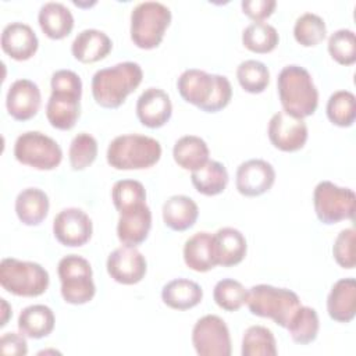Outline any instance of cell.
I'll return each instance as SVG.
<instances>
[{
  "instance_id": "1",
  "label": "cell",
  "mask_w": 356,
  "mask_h": 356,
  "mask_svg": "<svg viewBox=\"0 0 356 356\" xmlns=\"http://www.w3.org/2000/svg\"><path fill=\"white\" fill-rule=\"evenodd\" d=\"M177 88L185 102L206 113L222 110L232 97V86L227 76L196 68L185 70L177 81Z\"/></svg>"
},
{
  "instance_id": "2",
  "label": "cell",
  "mask_w": 356,
  "mask_h": 356,
  "mask_svg": "<svg viewBox=\"0 0 356 356\" xmlns=\"http://www.w3.org/2000/svg\"><path fill=\"white\" fill-rule=\"evenodd\" d=\"M51 95L46 104V117L51 127L68 131L81 114L82 81L71 70H58L51 75Z\"/></svg>"
},
{
  "instance_id": "3",
  "label": "cell",
  "mask_w": 356,
  "mask_h": 356,
  "mask_svg": "<svg viewBox=\"0 0 356 356\" xmlns=\"http://www.w3.org/2000/svg\"><path fill=\"white\" fill-rule=\"evenodd\" d=\"M142 78V67L134 61L99 70L92 78L93 99L104 108H117L140 85Z\"/></svg>"
},
{
  "instance_id": "4",
  "label": "cell",
  "mask_w": 356,
  "mask_h": 356,
  "mask_svg": "<svg viewBox=\"0 0 356 356\" xmlns=\"http://www.w3.org/2000/svg\"><path fill=\"white\" fill-rule=\"evenodd\" d=\"M277 88L284 111L299 118L314 114L318 90L306 68L296 64L284 67L278 74Z\"/></svg>"
},
{
  "instance_id": "5",
  "label": "cell",
  "mask_w": 356,
  "mask_h": 356,
  "mask_svg": "<svg viewBox=\"0 0 356 356\" xmlns=\"http://www.w3.org/2000/svg\"><path fill=\"white\" fill-rule=\"evenodd\" d=\"M161 157V145L152 136L128 134L114 138L107 147V163L115 170H143Z\"/></svg>"
},
{
  "instance_id": "6",
  "label": "cell",
  "mask_w": 356,
  "mask_h": 356,
  "mask_svg": "<svg viewBox=\"0 0 356 356\" xmlns=\"http://www.w3.org/2000/svg\"><path fill=\"white\" fill-rule=\"evenodd\" d=\"M249 312L259 317L271 318L277 325L286 328L291 317L300 306L299 296L286 288L259 284L248 291Z\"/></svg>"
},
{
  "instance_id": "7",
  "label": "cell",
  "mask_w": 356,
  "mask_h": 356,
  "mask_svg": "<svg viewBox=\"0 0 356 356\" xmlns=\"http://www.w3.org/2000/svg\"><path fill=\"white\" fill-rule=\"evenodd\" d=\"M50 278L44 267L35 261L6 257L0 263L1 286L17 296L33 298L46 292Z\"/></svg>"
},
{
  "instance_id": "8",
  "label": "cell",
  "mask_w": 356,
  "mask_h": 356,
  "mask_svg": "<svg viewBox=\"0 0 356 356\" xmlns=\"http://www.w3.org/2000/svg\"><path fill=\"white\" fill-rule=\"evenodd\" d=\"M171 22V11L159 1H142L131 13V39L139 49L157 47Z\"/></svg>"
},
{
  "instance_id": "9",
  "label": "cell",
  "mask_w": 356,
  "mask_h": 356,
  "mask_svg": "<svg viewBox=\"0 0 356 356\" xmlns=\"http://www.w3.org/2000/svg\"><path fill=\"white\" fill-rule=\"evenodd\" d=\"M61 296L70 305H83L93 299L96 286L90 263L78 254L64 256L57 266Z\"/></svg>"
},
{
  "instance_id": "10",
  "label": "cell",
  "mask_w": 356,
  "mask_h": 356,
  "mask_svg": "<svg viewBox=\"0 0 356 356\" xmlns=\"http://www.w3.org/2000/svg\"><path fill=\"white\" fill-rule=\"evenodd\" d=\"M15 159L36 170H54L63 160V150L50 136L39 131L21 134L14 143Z\"/></svg>"
},
{
  "instance_id": "11",
  "label": "cell",
  "mask_w": 356,
  "mask_h": 356,
  "mask_svg": "<svg viewBox=\"0 0 356 356\" xmlns=\"http://www.w3.org/2000/svg\"><path fill=\"white\" fill-rule=\"evenodd\" d=\"M355 192L331 181H321L313 192V204L317 218L323 224H337L352 220L355 216Z\"/></svg>"
},
{
  "instance_id": "12",
  "label": "cell",
  "mask_w": 356,
  "mask_h": 356,
  "mask_svg": "<svg viewBox=\"0 0 356 356\" xmlns=\"http://www.w3.org/2000/svg\"><path fill=\"white\" fill-rule=\"evenodd\" d=\"M192 343L200 356H229L231 337L225 321L216 316L207 314L196 321L192 330Z\"/></svg>"
},
{
  "instance_id": "13",
  "label": "cell",
  "mask_w": 356,
  "mask_h": 356,
  "mask_svg": "<svg viewBox=\"0 0 356 356\" xmlns=\"http://www.w3.org/2000/svg\"><path fill=\"white\" fill-rule=\"evenodd\" d=\"M268 139L282 152H296L307 140V125L303 118L286 111H277L268 122Z\"/></svg>"
},
{
  "instance_id": "14",
  "label": "cell",
  "mask_w": 356,
  "mask_h": 356,
  "mask_svg": "<svg viewBox=\"0 0 356 356\" xmlns=\"http://www.w3.org/2000/svg\"><path fill=\"white\" fill-rule=\"evenodd\" d=\"M92 231V220L78 207L61 210L53 221V234L64 246L76 248L85 245L90 239Z\"/></svg>"
},
{
  "instance_id": "15",
  "label": "cell",
  "mask_w": 356,
  "mask_h": 356,
  "mask_svg": "<svg viewBox=\"0 0 356 356\" xmlns=\"http://www.w3.org/2000/svg\"><path fill=\"white\" fill-rule=\"evenodd\" d=\"M147 270L145 256L136 246H120L107 257V273L120 284L134 285L143 280Z\"/></svg>"
},
{
  "instance_id": "16",
  "label": "cell",
  "mask_w": 356,
  "mask_h": 356,
  "mask_svg": "<svg viewBox=\"0 0 356 356\" xmlns=\"http://www.w3.org/2000/svg\"><path fill=\"white\" fill-rule=\"evenodd\" d=\"M275 181L274 167L261 159H252L242 163L236 170L235 185L241 195L253 197L271 189Z\"/></svg>"
},
{
  "instance_id": "17",
  "label": "cell",
  "mask_w": 356,
  "mask_h": 356,
  "mask_svg": "<svg viewBox=\"0 0 356 356\" xmlns=\"http://www.w3.org/2000/svg\"><path fill=\"white\" fill-rule=\"evenodd\" d=\"M42 102L39 86L31 79H17L11 83L6 97L8 114L17 121H26L36 115Z\"/></svg>"
},
{
  "instance_id": "18",
  "label": "cell",
  "mask_w": 356,
  "mask_h": 356,
  "mask_svg": "<svg viewBox=\"0 0 356 356\" xmlns=\"http://www.w3.org/2000/svg\"><path fill=\"white\" fill-rule=\"evenodd\" d=\"M172 114L170 96L159 88L146 89L136 102V115L147 128L163 127Z\"/></svg>"
},
{
  "instance_id": "19",
  "label": "cell",
  "mask_w": 356,
  "mask_h": 356,
  "mask_svg": "<svg viewBox=\"0 0 356 356\" xmlns=\"http://www.w3.org/2000/svg\"><path fill=\"white\" fill-rule=\"evenodd\" d=\"M152 228V211L146 203L120 213L117 224L118 239L128 246L140 245Z\"/></svg>"
},
{
  "instance_id": "20",
  "label": "cell",
  "mask_w": 356,
  "mask_h": 356,
  "mask_svg": "<svg viewBox=\"0 0 356 356\" xmlns=\"http://www.w3.org/2000/svg\"><path fill=\"white\" fill-rule=\"evenodd\" d=\"M39 40L33 29L24 22H11L1 32V49L17 61L29 60L38 50Z\"/></svg>"
},
{
  "instance_id": "21",
  "label": "cell",
  "mask_w": 356,
  "mask_h": 356,
  "mask_svg": "<svg viewBox=\"0 0 356 356\" xmlns=\"http://www.w3.org/2000/svg\"><path fill=\"white\" fill-rule=\"evenodd\" d=\"M328 316L338 323H349L356 314V281L342 278L337 281L327 298Z\"/></svg>"
},
{
  "instance_id": "22",
  "label": "cell",
  "mask_w": 356,
  "mask_h": 356,
  "mask_svg": "<svg viewBox=\"0 0 356 356\" xmlns=\"http://www.w3.org/2000/svg\"><path fill=\"white\" fill-rule=\"evenodd\" d=\"M185 264L197 273H206L217 264L214 236L209 232H196L184 245Z\"/></svg>"
},
{
  "instance_id": "23",
  "label": "cell",
  "mask_w": 356,
  "mask_h": 356,
  "mask_svg": "<svg viewBox=\"0 0 356 356\" xmlns=\"http://www.w3.org/2000/svg\"><path fill=\"white\" fill-rule=\"evenodd\" d=\"M111 47L113 42L103 31L83 29L75 36L71 51L78 61L90 64L103 60L111 51Z\"/></svg>"
},
{
  "instance_id": "24",
  "label": "cell",
  "mask_w": 356,
  "mask_h": 356,
  "mask_svg": "<svg viewBox=\"0 0 356 356\" xmlns=\"http://www.w3.org/2000/svg\"><path fill=\"white\" fill-rule=\"evenodd\" d=\"M217 264L231 267L239 264L246 256V239L243 234L232 227L220 228L214 235Z\"/></svg>"
},
{
  "instance_id": "25",
  "label": "cell",
  "mask_w": 356,
  "mask_h": 356,
  "mask_svg": "<svg viewBox=\"0 0 356 356\" xmlns=\"http://www.w3.org/2000/svg\"><path fill=\"white\" fill-rule=\"evenodd\" d=\"M39 26L50 39H63L68 36L74 28V17L71 11L57 1L44 3L38 14Z\"/></svg>"
},
{
  "instance_id": "26",
  "label": "cell",
  "mask_w": 356,
  "mask_h": 356,
  "mask_svg": "<svg viewBox=\"0 0 356 356\" xmlns=\"http://www.w3.org/2000/svg\"><path fill=\"white\" fill-rule=\"evenodd\" d=\"M199 216L197 204L185 195L170 196L163 204L164 224L172 231H186L195 225Z\"/></svg>"
},
{
  "instance_id": "27",
  "label": "cell",
  "mask_w": 356,
  "mask_h": 356,
  "mask_svg": "<svg viewBox=\"0 0 356 356\" xmlns=\"http://www.w3.org/2000/svg\"><path fill=\"white\" fill-rule=\"evenodd\" d=\"M49 197L39 188L22 189L15 199V213L25 225H39L49 213Z\"/></svg>"
},
{
  "instance_id": "28",
  "label": "cell",
  "mask_w": 356,
  "mask_h": 356,
  "mask_svg": "<svg viewBox=\"0 0 356 356\" xmlns=\"http://www.w3.org/2000/svg\"><path fill=\"white\" fill-rule=\"evenodd\" d=\"M163 302L175 310H188L197 306L203 299L199 284L186 278H177L167 282L161 291Z\"/></svg>"
},
{
  "instance_id": "29",
  "label": "cell",
  "mask_w": 356,
  "mask_h": 356,
  "mask_svg": "<svg viewBox=\"0 0 356 356\" xmlns=\"http://www.w3.org/2000/svg\"><path fill=\"white\" fill-rule=\"evenodd\" d=\"M54 323V313L49 306L31 305L19 313L18 330L26 338L40 339L53 331Z\"/></svg>"
},
{
  "instance_id": "30",
  "label": "cell",
  "mask_w": 356,
  "mask_h": 356,
  "mask_svg": "<svg viewBox=\"0 0 356 356\" xmlns=\"http://www.w3.org/2000/svg\"><path fill=\"white\" fill-rule=\"evenodd\" d=\"M228 179L229 177L225 165L216 160L206 161L191 174V181L195 189L206 196H216L224 192Z\"/></svg>"
},
{
  "instance_id": "31",
  "label": "cell",
  "mask_w": 356,
  "mask_h": 356,
  "mask_svg": "<svg viewBox=\"0 0 356 356\" xmlns=\"http://www.w3.org/2000/svg\"><path fill=\"white\" fill-rule=\"evenodd\" d=\"M209 146L207 143L195 135H185L179 138L172 149L175 163L184 170H196L209 161Z\"/></svg>"
},
{
  "instance_id": "32",
  "label": "cell",
  "mask_w": 356,
  "mask_h": 356,
  "mask_svg": "<svg viewBox=\"0 0 356 356\" xmlns=\"http://www.w3.org/2000/svg\"><path fill=\"white\" fill-rule=\"evenodd\" d=\"M286 330L293 342L306 345L317 338L320 330V321L317 312L309 306H299L291 317Z\"/></svg>"
},
{
  "instance_id": "33",
  "label": "cell",
  "mask_w": 356,
  "mask_h": 356,
  "mask_svg": "<svg viewBox=\"0 0 356 356\" xmlns=\"http://www.w3.org/2000/svg\"><path fill=\"white\" fill-rule=\"evenodd\" d=\"M278 40L280 36L277 29L264 21L252 22L242 32L243 46L248 50L259 54L273 51L278 44Z\"/></svg>"
},
{
  "instance_id": "34",
  "label": "cell",
  "mask_w": 356,
  "mask_h": 356,
  "mask_svg": "<svg viewBox=\"0 0 356 356\" xmlns=\"http://www.w3.org/2000/svg\"><path fill=\"white\" fill-rule=\"evenodd\" d=\"M241 352L242 356H275V338L267 327L252 325L243 334Z\"/></svg>"
},
{
  "instance_id": "35",
  "label": "cell",
  "mask_w": 356,
  "mask_h": 356,
  "mask_svg": "<svg viewBox=\"0 0 356 356\" xmlns=\"http://www.w3.org/2000/svg\"><path fill=\"white\" fill-rule=\"evenodd\" d=\"M327 117L337 127H350L356 118V99L349 90L334 92L327 102Z\"/></svg>"
},
{
  "instance_id": "36",
  "label": "cell",
  "mask_w": 356,
  "mask_h": 356,
  "mask_svg": "<svg viewBox=\"0 0 356 356\" xmlns=\"http://www.w3.org/2000/svg\"><path fill=\"white\" fill-rule=\"evenodd\" d=\"M325 35H327L325 22L320 15L314 13H305L295 22V26H293L295 40L305 47L317 46L320 42L325 39Z\"/></svg>"
},
{
  "instance_id": "37",
  "label": "cell",
  "mask_w": 356,
  "mask_h": 356,
  "mask_svg": "<svg viewBox=\"0 0 356 356\" xmlns=\"http://www.w3.org/2000/svg\"><path fill=\"white\" fill-rule=\"evenodd\" d=\"M236 78L243 90L261 93L270 82V72L266 64L257 60H245L236 68Z\"/></svg>"
},
{
  "instance_id": "38",
  "label": "cell",
  "mask_w": 356,
  "mask_h": 356,
  "mask_svg": "<svg viewBox=\"0 0 356 356\" xmlns=\"http://www.w3.org/2000/svg\"><path fill=\"white\" fill-rule=\"evenodd\" d=\"M213 298L217 306L222 310L235 312L246 303L248 289L236 280L224 278L216 284L213 289Z\"/></svg>"
},
{
  "instance_id": "39",
  "label": "cell",
  "mask_w": 356,
  "mask_h": 356,
  "mask_svg": "<svg viewBox=\"0 0 356 356\" xmlns=\"http://www.w3.org/2000/svg\"><path fill=\"white\" fill-rule=\"evenodd\" d=\"M111 199L115 209L121 213L146 203V191L139 181L120 179L113 185Z\"/></svg>"
},
{
  "instance_id": "40",
  "label": "cell",
  "mask_w": 356,
  "mask_h": 356,
  "mask_svg": "<svg viewBox=\"0 0 356 356\" xmlns=\"http://www.w3.org/2000/svg\"><path fill=\"white\" fill-rule=\"evenodd\" d=\"M97 156V142L96 139L86 134L81 132L71 140L70 150H68V159L72 170L81 171L89 167Z\"/></svg>"
},
{
  "instance_id": "41",
  "label": "cell",
  "mask_w": 356,
  "mask_h": 356,
  "mask_svg": "<svg viewBox=\"0 0 356 356\" xmlns=\"http://www.w3.org/2000/svg\"><path fill=\"white\" fill-rule=\"evenodd\" d=\"M330 56L342 65H352L356 61V36L350 29H338L328 39Z\"/></svg>"
},
{
  "instance_id": "42",
  "label": "cell",
  "mask_w": 356,
  "mask_h": 356,
  "mask_svg": "<svg viewBox=\"0 0 356 356\" xmlns=\"http://www.w3.org/2000/svg\"><path fill=\"white\" fill-rule=\"evenodd\" d=\"M355 228L342 229L335 238L332 246V254L335 261L342 267L352 270L356 264L355 257Z\"/></svg>"
},
{
  "instance_id": "43",
  "label": "cell",
  "mask_w": 356,
  "mask_h": 356,
  "mask_svg": "<svg viewBox=\"0 0 356 356\" xmlns=\"http://www.w3.org/2000/svg\"><path fill=\"white\" fill-rule=\"evenodd\" d=\"M241 6L243 14L254 22H260L274 13L277 3L274 0H243Z\"/></svg>"
},
{
  "instance_id": "44",
  "label": "cell",
  "mask_w": 356,
  "mask_h": 356,
  "mask_svg": "<svg viewBox=\"0 0 356 356\" xmlns=\"http://www.w3.org/2000/svg\"><path fill=\"white\" fill-rule=\"evenodd\" d=\"M0 352L11 356H25L28 353V343L25 335L17 332H6L0 338Z\"/></svg>"
},
{
  "instance_id": "45",
  "label": "cell",
  "mask_w": 356,
  "mask_h": 356,
  "mask_svg": "<svg viewBox=\"0 0 356 356\" xmlns=\"http://www.w3.org/2000/svg\"><path fill=\"white\" fill-rule=\"evenodd\" d=\"M1 300V310H3V317H1V323H0V327H4L7 324V320H8V314H10V307L6 302V299H0Z\"/></svg>"
}]
</instances>
